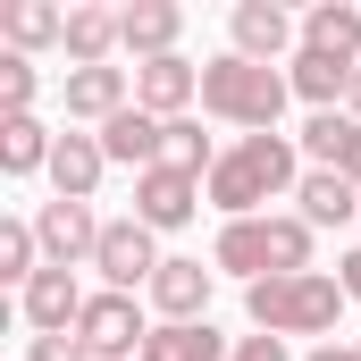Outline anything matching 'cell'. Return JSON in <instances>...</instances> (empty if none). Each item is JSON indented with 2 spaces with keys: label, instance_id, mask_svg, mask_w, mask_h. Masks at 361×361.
Instances as JSON below:
<instances>
[{
  "label": "cell",
  "instance_id": "obj_11",
  "mask_svg": "<svg viewBox=\"0 0 361 361\" xmlns=\"http://www.w3.org/2000/svg\"><path fill=\"white\" fill-rule=\"evenodd\" d=\"M227 34H235V59H261V68H277V59L302 51V25H294L277 0H244V8L227 17Z\"/></svg>",
  "mask_w": 361,
  "mask_h": 361
},
{
  "label": "cell",
  "instance_id": "obj_24",
  "mask_svg": "<svg viewBox=\"0 0 361 361\" xmlns=\"http://www.w3.org/2000/svg\"><path fill=\"white\" fill-rule=\"evenodd\" d=\"M34 92H42V68L0 51V118H34Z\"/></svg>",
  "mask_w": 361,
  "mask_h": 361
},
{
  "label": "cell",
  "instance_id": "obj_7",
  "mask_svg": "<svg viewBox=\"0 0 361 361\" xmlns=\"http://www.w3.org/2000/svg\"><path fill=\"white\" fill-rule=\"evenodd\" d=\"M210 202V185L193 177V169H177V160H160V169H143L135 177V219L152 227V235H169V227H193V210Z\"/></svg>",
  "mask_w": 361,
  "mask_h": 361
},
{
  "label": "cell",
  "instance_id": "obj_28",
  "mask_svg": "<svg viewBox=\"0 0 361 361\" xmlns=\"http://www.w3.org/2000/svg\"><path fill=\"white\" fill-rule=\"evenodd\" d=\"M227 361H294V353H286V336H261V328H252V336H235Z\"/></svg>",
  "mask_w": 361,
  "mask_h": 361
},
{
  "label": "cell",
  "instance_id": "obj_9",
  "mask_svg": "<svg viewBox=\"0 0 361 361\" xmlns=\"http://www.w3.org/2000/svg\"><path fill=\"white\" fill-rule=\"evenodd\" d=\"M59 101H68V126H109L118 109H135V68H68L59 76Z\"/></svg>",
  "mask_w": 361,
  "mask_h": 361
},
{
  "label": "cell",
  "instance_id": "obj_31",
  "mask_svg": "<svg viewBox=\"0 0 361 361\" xmlns=\"http://www.w3.org/2000/svg\"><path fill=\"white\" fill-rule=\"evenodd\" d=\"M345 109H353V118H361V68H353V92H345Z\"/></svg>",
  "mask_w": 361,
  "mask_h": 361
},
{
  "label": "cell",
  "instance_id": "obj_14",
  "mask_svg": "<svg viewBox=\"0 0 361 361\" xmlns=\"http://www.w3.org/2000/svg\"><path fill=\"white\" fill-rule=\"evenodd\" d=\"M101 152H109V169H160L169 160V118H152V109H118L109 126H101Z\"/></svg>",
  "mask_w": 361,
  "mask_h": 361
},
{
  "label": "cell",
  "instance_id": "obj_17",
  "mask_svg": "<svg viewBox=\"0 0 361 361\" xmlns=\"http://www.w3.org/2000/svg\"><path fill=\"white\" fill-rule=\"evenodd\" d=\"M353 68H361V59H328V51H294V59H286V85H294V101H311V118H319V109H336V101L353 92Z\"/></svg>",
  "mask_w": 361,
  "mask_h": 361
},
{
  "label": "cell",
  "instance_id": "obj_8",
  "mask_svg": "<svg viewBox=\"0 0 361 361\" xmlns=\"http://www.w3.org/2000/svg\"><path fill=\"white\" fill-rule=\"evenodd\" d=\"M101 227H109V219H92V202H59V193L34 210V235H42V261H51V269H92Z\"/></svg>",
  "mask_w": 361,
  "mask_h": 361
},
{
  "label": "cell",
  "instance_id": "obj_5",
  "mask_svg": "<svg viewBox=\"0 0 361 361\" xmlns=\"http://www.w3.org/2000/svg\"><path fill=\"white\" fill-rule=\"evenodd\" d=\"M160 261H169V252H160V235H152L135 210L101 227V252H92V269H101V286H109V294H135V286H152V277H160Z\"/></svg>",
  "mask_w": 361,
  "mask_h": 361
},
{
  "label": "cell",
  "instance_id": "obj_2",
  "mask_svg": "<svg viewBox=\"0 0 361 361\" xmlns=\"http://www.w3.org/2000/svg\"><path fill=\"white\" fill-rule=\"evenodd\" d=\"M311 219L302 210H261V219H227L219 244H210V269L244 277V286H269V277H302L311 269Z\"/></svg>",
  "mask_w": 361,
  "mask_h": 361
},
{
  "label": "cell",
  "instance_id": "obj_20",
  "mask_svg": "<svg viewBox=\"0 0 361 361\" xmlns=\"http://www.w3.org/2000/svg\"><path fill=\"white\" fill-rule=\"evenodd\" d=\"M59 135L42 118H0V177H51Z\"/></svg>",
  "mask_w": 361,
  "mask_h": 361
},
{
  "label": "cell",
  "instance_id": "obj_21",
  "mask_svg": "<svg viewBox=\"0 0 361 361\" xmlns=\"http://www.w3.org/2000/svg\"><path fill=\"white\" fill-rule=\"evenodd\" d=\"M235 345L210 328V319H160L152 328V345H143V361H227Z\"/></svg>",
  "mask_w": 361,
  "mask_h": 361
},
{
  "label": "cell",
  "instance_id": "obj_25",
  "mask_svg": "<svg viewBox=\"0 0 361 361\" xmlns=\"http://www.w3.org/2000/svg\"><path fill=\"white\" fill-rule=\"evenodd\" d=\"M169 160H177V169H193V177L210 185V169H219V143L202 135V118H169Z\"/></svg>",
  "mask_w": 361,
  "mask_h": 361
},
{
  "label": "cell",
  "instance_id": "obj_12",
  "mask_svg": "<svg viewBox=\"0 0 361 361\" xmlns=\"http://www.w3.org/2000/svg\"><path fill=\"white\" fill-rule=\"evenodd\" d=\"M210 286H219V269H202L193 252H169L160 277H152L143 294H152V311H160V319H210Z\"/></svg>",
  "mask_w": 361,
  "mask_h": 361
},
{
  "label": "cell",
  "instance_id": "obj_26",
  "mask_svg": "<svg viewBox=\"0 0 361 361\" xmlns=\"http://www.w3.org/2000/svg\"><path fill=\"white\" fill-rule=\"evenodd\" d=\"M345 135H353V109H319V118L302 126V160H311V169H336Z\"/></svg>",
  "mask_w": 361,
  "mask_h": 361
},
{
  "label": "cell",
  "instance_id": "obj_22",
  "mask_svg": "<svg viewBox=\"0 0 361 361\" xmlns=\"http://www.w3.org/2000/svg\"><path fill=\"white\" fill-rule=\"evenodd\" d=\"M294 202H302L311 227H345V219H361V185L336 177V169H311V177L294 185Z\"/></svg>",
  "mask_w": 361,
  "mask_h": 361
},
{
  "label": "cell",
  "instance_id": "obj_1",
  "mask_svg": "<svg viewBox=\"0 0 361 361\" xmlns=\"http://www.w3.org/2000/svg\"><path fill=\"white\" fill-rule=\"evenodd\" d=\"M302 177H311V169H302V143H294V135H235V143L219 152V169H210V210L261 219L277 193H294Z\"/></svg>",
  "mask_w": 361,
  "mask_h": 361
},
{
  "label": "cell",
  "instance_id": "obj_4",
  "mask_svg": "<svg viewBox=\"0 0 361 361\" xmlns=\"http://www.w3.org/2000/svg\"><path fill=\"white\" fill-rule=\"evenodd\" d=\"M244 311L261 336H319L336 345V319H345V286L328 269H302V277H269V286H244Z\"/></svg>",
  "mask_w": 361,
  "mask_h": 361
},
{
  "label": "cell",
  "instance_id": "obj_10",
  "mask_svg": "<svg viewBox=\"0 0 361 361\" xmlns=\"http://www.w3.org/2000/svg\"><path fill=\"white\" fill-rule=\"evenodd\" d=\"M177 34H185V8H177V0H126V8H118V51H126L135 68L177 59Z\"/></svg>",
  "mask_w": 361,
  "mask_h": 361
},
{
  "label": "cell",
  "instance_id": "obj_16",
  "mask_svg": "<svg viewBox=\"0 0 361 361\" xmlns=\"http://www.w3.org/2000/svg\"><path fill=\"white\" fill-rule=\"evenodd\" d=\"M101 177H109L101 135L68 126V135H59V152H51V193H59V202H92V193H101Z\"/></svg>",
  "mask_w": 361,
  "mask_h": 361
},
{
  "label": "cell",
  "instance_id": "obj_18",
  "mask_svg": "<svg viewBox=\"0 0 361 361\" xmlns=\"http://www.w3.org/2000/svg\"><path fill=\"white\" fill-rule=\"evenodd\" d=\"M0 42H8L17 59H34V51L68 42V8H51V0H8V8H0Z\"/></svg>",
  "mask_w": 361,
  "mask_h": 361
},
{
  "label": "cell",
  "instance_id": "obj_23",
  "mask_svg": "<svg viewBox=\"0 0 361 361\" xmlns=\"http://www.w3.org/2000/svg\"><path fill=\"white\" fill-rule=\"evenodd\" d=\"M302 51H328V59H361V8L353 0H319L302 17Z\"/></svg>",
  "mask_w": 361,
  "mask_h": 361
},
{
  "label": "cell",
  "instance_id": "obj_3",
  "mask_svg": "<svg viewBox=\"0 0 361 361\" xmlns=\"http://www.w3.org/2000/svg\"><path fill=\"white\" fill-rule=\"evenodd\" d=\"M286 68H261V59H235V51H219V59H202V109L219 118V126H244V135H277V118H286Z\"/></svg>",
  "mask_w": 361,
  "mask_h": 361
},
{
  "label": "cell",
  "instance_id": "obj_13",
  "mask_svg": "<svg viewBox=\"0 0 361 361\" xmlns=\"http://www.w3.org/2000/svg\"><path fill=\"white\" fill-rule=\"evenodd\" d=\"M85 302H92V294L76 286V269H42L25 294H17V311H25V328H34V336H68V328L85 319Z\"/></svg>",
  "mask_w": 361,
  "mask_h": 361
},
{
  "label": "cell",
  "instance_id": "obj_29",
  "mask_svg": "<svg viewBox=\"0 0 361 361\" xmlns=\"http://www.w3.org/2000/svg\"><path fill=\"white\" fill-rule=\"evenodd\" d=\"M336 286H345V302H361V244L345 252V261H336Z\"/></svg>",
  "mask_w": 361,
  "mask_h": 361
},
{
  "label": "cell",
  "instance_id": "obj_30",
  "mask_svg": "<svg viewBox=\"0 0 361 361\" xmlns=\"http://www.w3.org/2000/svg\"><path fill=\"white\" fill-rule=\"evenodd\" d=\"M302 361H361V345H311Z\"/></svg>",
  "mask_w": 361,
  "mask_h": 361
},
{
  "label": "cell",
  "instance_id": "obj_19",
  "mask_svg": "<svg viewBox=\"0 0 361 361\" xmlns=\"http://www.w3.org/2000/svg\"><path fill=\"white\" fill-rule=\"evenodd\" d=\"M68 68H109V51H118V8H101V0H76L68 8Z\"/></svg>",
  "mask_w": 361,
  "mask_h": 361
},
{
  "label": "cell",
  "instance_id": "obj_27",
  "mask_svg": "<svg viewBox=\"0 0 361 361\" xmlns=\"http://www.w3.org/2000/svg\"><path fill=\"white\" fill-rule=\"evenodd\" d=\"M25 361H92V345L68 328V336H25Z\"/></svg>",
  "mask_w": 361,
  "mask_h": 361
},
{
  "label": "cell",
  "instance_id": "obj_15",
  "mask_svg": "<svg viewBox=\"0 0 361 361\" xmlns=\"http://www.w3.org/2000/svg\"><path fill=\"white\" fill-rule=\"evenodd\" d=\"M193 101H202V68H193L185 51L135 68V109H152V118H193Z\"/></svg>",
  "mask_w": 361,
  "mask_h": 361
},
{
  "label": "cell",
  "instance_id": "obj_6",
  "mask_svg": "<svg viewBox=\"0 0 361 361\" xmlns=\"http://www.w3.org/2000/svg\"><path fill=\"white\" fill-rule=\"evenodd\" d=\"M76 336L92 345V361H143V345H152V319H143V302L135 294H92L85 319H76Z\"/></svg>",
  "mask_w": 361,
  "mask_h": 361
}]
</instances>
